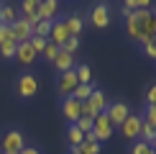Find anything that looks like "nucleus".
Returning a JSON list of instances; mask_svg holds the SVG:
<instances>
[{"instance_id": "nucleus-1", "label": "nucleus", "mask_w": 156, "mask_h": 154, "mask_svg": "<svg viewBox=\"0 0 156 154\" xmlns=\"http://www.w3.org/2000/svg\"><path fill=\"white\" fill-rule=\"evenodd\" d=\"M151 18V8H138V10H133L131 16L126 18V36L131 38V41L138 44L141 41V36H144V31H146V21Z\"/></svg>"}, {"instance_id": "nucleus-2", "label": "nucleus", "mask_w": 156, "mask_h": 154, "mask_svg": "<svg viewBox=\"0 0 156 154\" xmlns=\"http://www.w3.org/2000/svg\"><path fill=\"white\" fill-rule=\"evenodd\" d=\"M26 146V136L21 128H8L0 139V149L3 154H21V149Z\"/></svg>"}, {"instance_id": "nucleus-3", "label": "nucleus", "mask_w": 156, "mask_h": 154, "mask_svg": "<svg viewBox=\"0 0 156 154\" xmlns=\"http://www.w3.org/2000/svg\"><path fill=\"white\" fill-rule=\"evenodd\" d=\"M90 23L95 26L97 31H105L110 23H113V10H110V5L108 3H95L92 8H90Z\"/></svg>"}, {"instance_id": "nucleus-4", "label": "nucleus", "mask_w": 156, "mask_h": 154, "mask_svg": "<svg viewBox=\"0 0 156 154\" xmlns=\"http://www.w3.org/2000/svg\"><path fill=\"white\" fill-rule=\"evenodd\" d=\"M36 93H38L36 75H31V72L18 75V80H16V95H18V98H21V100H31V98H36Z\"/></svg>"}, {"instance_id": "nucleus-5", "label": "nucleus", "mask_w": 156, "mask_h": 154, "mask_svg": "<svg viewBox=\"0 0 156 154\" xmlns=\"http://www.w3.org/2000/svg\"><path fill=\"white\" fill-rule=\"evenodd\" d=\"M105 108H108V98H105V93H102L100 87H95L92 95H90V98L82 103V113L90 116V118H95V116L105 113Z\"/></svg>"}, {"instance_id": "nucleus-6", "label": "nucleus", "mask_w": 156, "mask_h": 154, "mask_svg": "<svg viewBox=\"0 0 156 154\" xmlns=\"http://www.w3.org/2000/svg\"><path fill=\"white\" fill-rule=\"evenodd\" d=\"M105 116L110 118V123H113V128H118L123 121L131 116V108H128V103H123V100H115V103H108V108H105Z\"/></svg>"}, {"instance_id": "nucleus-7", "label": "nucleus", "mask_w": 156, "mask_h": 154, "mask_svg": "<svg viewBox=\"0 0 156 154\" xmlns=\"http://www.w3.org/2000/svg\"><path fill=\"white\" fill-rule=\"evenodd\" d=\"M80 85L77 82V75H74V69L72 72H62V75H56V95L64 100V98H72V93H74V87Z\"/></svg>"}, {"instance_id": "nucleus-8", "label": "nucleus", "mask_w": 156, "mask_h": 154, "mask_svg": "<svg viewBox=\"0 0 156 154\" xmlns=\"http://www.w3.org/2000/svg\"><path fill=\"white\" fill-rule=\"evenodd\" d=\"M113 123H110V118L105 113H100V116H95V126H92V134H95V139L97 141H108L110 136H113Z\"/></svg>"}, {"instance_id": "nucleus-9", "label": "nucleus", "mask_w": 156, "mask_h": 154, "mask_svg": "<svg viewBox=\"0 0 156 154\" xmlns=\"http://www.w3.org/2000/svg\"><path fill=\"white\" fill-rule=\"evenodd\" d=\"M69 38V31H67V23H64V18H54V23H51V31H49V41L56 44V46H64Z\"/></svg>"}, {"instance_id": "nucleus-10", "label": "nucleus", "mask_w": 156, "mask_h": 154, "mask_svg": "<svg viewBox=\"0 0 156 154\" xmlns=\"http://www.w3.org/2000/svg\"><path fill=\"white\" fill-rule=\"evenodd\" d=\"M62 116L69 121V123H77V121L82 118V103L80 100H74V98H64L62 100Z\"/></svg>"}, {"instance_id": "nucleus-11", "label": "nucleus", "mask_w": 156, "mask_h": 154, "mask_svg": "<svg viewBox=\"0 0 156 154\" xmlns=\"http://www.w3.org/2000/svg\"><path fill=\"white\" fill-rule=\"evenodd\" d=\"M118 128H120V134H123L126 139L136 141V139H138V128H141V116L131 111V116H128V118L123 121V123H120Z\"/></svg>"}, {"instance_id": "nucleus-12", "label": "nucleus", "mask_w": 156, "mask_h": 154, "mask_svg": "<svg viewBox=\"0 0 156 154\" xmlns=\"http://www.w3.org/2000/svg\"><path fill=\"white\" fill-rule=\"evenodd\" d=\"M10 31H13V41L16 44H23V41H28V38L34 36V28H31V23L26 21V18H18V21L10 26Z\"/></svg>"}, {"instance_id": "nucleus-13", "label": "nucleus", "mask_w": 156, "mask_h": 154, "mask_svg": "<svg viewBox=\"0 0 156 154\" xmlns=\"http://www.w3.org/2000/svg\"><path fill=\"white\" fill-rule=\"evenodd\" d=\"M36 51H34V46H31L28 41H23V44H18L16 46V62H21L23 67H28V64H34L36 62Z\"/></svg>"}, {"instance_id": "nucleus-14", "label": "nucleus", "mask_w": 156, "mask_h": 154, "mask_svg": "<svg viewBox=\"0 0 156 154\" xmlns=\"http://www.w3.org/2000/svg\"><path fill=\"white\" fill-rule=\"evenodd\" d=\"M51 64H54L56 72L62 75V72H72L77 62H74V57H72V54H67V51H62V49H59V54H56V59L51 62Z\"/></svg>"}, {"instance_id": "nucleus-15", "label": "nucleus", "mask_w": 156, "mask_h": 154, "mask_svg": "<svg viewBox=\"0 0 156 154\" xmlns=\"http://www.w3.org/2000/svg\"><path fill=\"white\" fill-rule=\"evenodd\" d=\"M64 23H67L69 36H80L82 28H84V18L80 16V13H69V16H64Z\"/></svg>"}, {"instance_id": "nucleus-16", "label": "nucleus", "mask_w": 156, "mask_h": 154, "mask_svg": "<svg viewBox=\"0 0 156 154\" xmlns=\"http://www.w3.org/2000/svg\"><path fill=\"white\" fill-rule=\"evenodd\" d=\"M36 13H38L41 21H54V18H59L56 16V0H44V3H38Z\"/></svg>"}, {"instance_id": "nucleus-17", "label": "nucleus", "mask_w": 156, "mask_h": 154, "mask_svg": "<svg viewBox=\"0 0 156 154\" xmlns=\"http://www.w3.org/2000/svg\"><path fill=\"white\" fill-rule=\"evenodd\" d=\"M21 18V13H18L16 5H10V3H3L0 5V23H5V26H13Z\"/></svg>"}, {"instance_id": "nucleus-18", "label": "nucleus", "mask_w": 156, "mask_h": 154, "mask_svg": "<svg viewBox=\"0 0 156 154\" xmlns=\"http://www.w3.org/2000/svg\"><path fill=\"white\" fill-rule=\"evenodd\" d=\"M67 141H69L72 149H80V144L84 141V134L77 128V123H69V128H67Z\"/></svg>"}, {"instance_id": "nucleus-19", "label": "nucleus", "mask_w": 156, "mask_h": 154, "mask_svg": "<svg viewBox=\"0 0 156 154\" xmlns=\"http://www.w3.org/2000/svg\"><path fill=\"white\" fill-rule=\"evenodd\" d=\"M74 75H77V82H80V85H87V82H92L90 64H74Z\"/></svg>"}, {"instance_id": "nucleus-20", "label": "nucleus", "mask_w": 156, "mask_h": 154, "mask_svg": "<svg viewBox=\"0 0 156 154\" xmlns=\"http://www.w3.org/2000/svg\"><path fill=\"white\" fill-rule=\"evenodd\" d=\"M156 136V128L154 126H148L144 118H141V128H138V141H146V144H151Z\"/></svg>"}, {"instance_id": "nucleus-21", "label": "nucleus", "mask_w": 156, "mask_h": 154, "mask_svg": "<svg viewBox=\"0 0 156 154\" xmlns=\"http://www.w3.org/2000/svg\"><path fill=\"white\" fill-rule=\"evenodd\" d=\"M92 90H95L92 82H87V85H77V87H74V93H72V98H74V100H80V103H84L90 95H92Z\"/></svg>"}, {"instance_id": "nucleus-22", "label": "nucleus", "mask_w": 156, "mask_h": 154, "mask_svg": "<svg viewBox=\"0 0 156 154\" xmlns=\"http://www.w3.org/2000/svg\"><path fill=\"white\" fill-rule=\"evenodd\" d=\"M141 54H144L146 59H154L156 62V36H151L144 46H141Z\"/></svg>"}, {"instance_id": "nucleus-23", "label": "nucleus", "mask_w": 156, "mask_h": 154, "mask_svg": "<svg viewBox=\"0 0 156 154\" xmlns=\"http://www.w3.org/2000/svg\"><path fill=\"white\" fill-rule=\"evenodd\" d=\"M36 8H38V0H21V16L23 18H28V16H34L36 13Z\"/></svg>"}, {"instance_id": "nucleus-24", "label": "nucleus", "mask_w": 156, "mask_h": 154, "mask_svg": "<svg viewBox=\"0 0 156 154\" xmlns=\"http://www.w3.org/2000/svg\"><path fill=\"white\" fill-rule=\"evenodd\" d=\"M51 23L54 21H38L34 26V36H41V38H49V31H51Z\"/></svg>"}, {"instance_id": "nucleus-25", "label": "nucleus", "mask_w": 156, "mask_h": 154, "mask_svg": "<svg viewBox=\"0 0 156 154\" xmlns=\"http://www.w3.org/2000/svg\"><path fill=\"white\" fill-rule=\"evenodd\" d=\"M77 152L80 154H100V141H82Z\"/></svg>"}, {"instance_id": "nucleus-26", "label": "nucleus", "mask_w": 156, "mask_h": 154, "mask_svg": "<svg viewBox=\"0 0 156 154\" xmlns=\"http://www.w3.org/2000/svg\"><path fill=\"white\" fill-rule=\"evenodd\" d=\"M16 41H8V44H0V57H5V59H16Z\"/></svg>"}, {"instance_id": "nucleus-27", "label": "nucleus", "mask_w": 156, "mask_h": 154, "mask_svg": "<svg viewBox=\"0 0 156 154\" xmlns=\"http://www.w3.org/2000/svg\"><path fill=\"white\" fill-rule=\"evenodd\" d=\"M154 149H151V144H146V141H138L136 139L133 141V146H131V154H151Z\"/></svg>"}, {"instance_id": "nucleus-28", "label": "nucleus", "mask_w": 156, "mask_h": 154, "mask_svg": "<svg viewBox=\"0 0 156 154\" xmlns=\"http://www.w3.org/2000/svg\"><path fill=\"white\" fill-rule=\"evenodd\" d=\"M141 118H144L148 126H154V128H156V105H146V111L141 113Z\"/></svg>"}, {"instance_id": "nucleus-29", "label": "nucleus", "mask_w": 156, "mask_h": 154, "mask_svg": "<svg viewBox=\"0 0 156 154\" xmlns=\"http://www.w3.org/2000/svg\"><path fill=\"white\" fill-rule=\"evenodd\" d=\"M41 54H44V59H46V62H54V59H56V54H59V46L49 41L46 46H44V51H41Z\"/></svg>"}, {"instance_id": "nucleus-30", "label": "nucleus", "mask_w": 156, "mask_h": 154, "mask_svg": "<svg viewBox=\"0 0 156 154\" xmlns=\"http://www.w3.org/2000/svg\"><path fill=\"white\" fill-rule=\"evenodd\" d=\"M92 126H95V118H90V116H82V118L77 121V128H80L82 134H90V131H92Z\"/></svg>"}, {"instance_id": "nucleus-31", "label": "nucleus", "mask_w": 156, "mask_h": 154, "mask_svg": "<svg viewBox=\"0 0 156 154\" xmlns=\"http://www.w3.org/2000/svg\"><path fill=\"white\" fill-rule=\"evenodd\" d=\"M77 49H80V36H69V38H67V44L62 46V51H67V54H72V57H74V51H77Z\"/></svg>"}, {"instance_id": "nucleus-32", "label": "nucleus", "mask_w": 156, "mask_h": 154, "mask_svg": "<svg viewBox=\"0 0 156 154\" xmlns=\"http://www.w3.org/2000/svg\"><path fill=\"white\" fill-rule=\"evenodd\" d=\"M28 44L34 46V51H36V54H41V51H44V46L49 44V38H41V36H31V38H28Z\"/></svg>"}, {"instance_id": "nucleus-33", "label": "nucleus", "mask_w": 156, "mask_h": 154, "mask_svg": "<svg viewBox=\"0 0 156 154\" xmlns=\"http://www.w3.org/2000/svg\"><path fill=\"white\" fill-rule=\"evenodd\" d=\"M8 41H13V31H10V26L0 23V44H8Z\"/></svg>"}, {"instance_id": "nucleus-34", "label": "nucleus", "mask_w": 156, "mask_h": 154, "mask_svg": "<svg viewBox=\"0 0 156 154\" xmlns=\"http://www.w3.org/2000/svg\"><path fill=\"white\" fill-rule=\"evenodd\" d=\"M146 105H156V82L146 90Z\"/></svg>"}, {"instance_id": "nucleus-35", "label": "nucleus", "mask_w": 156, "mask_h": 154, "mask_svg": "<svg viewBox=\"0 0 156 154\" xmlns=\"http://www.w3.org/2000/svg\"><path fill=\"white\" fill-rule=\"evenodd\" d=\"M123 8L126 10H138V5H136V0H123Z\"/></svg>"}, {"instance_id": "nucleus-36", "label": "nucleus", "mask_w": 156, "mask_h": 154, "mask_svg": "<svg viewBox=\"0 0 156 154\" xmlns=\"http://www.w3.org/2000/svg\"><path fill=\"white\" fill-rule=\"evenodd\" d=\"M21 154H41V149H36V146H23Z\"/></svg>"}, {"instance_id": "nucleus-37", "label": "nucleus", "mask_w": 156, "mask_h": 154, "mask_svg": "<svg viewBox=\"0 0 156 154\" xmlns=\"http://www.w3.org/2000/svg\"><path fill=\"white\" fill-rule=\"evenodd\" d=\"M136 5H138V8H151V0H136Z\"/></svg>"}, {"instance_id": "nucleus-38", "label": "nucleus", "mask_w": 156, "mask_h": 154, "mask_svg": "<svg viewBox=\"0 0 156 154\" xmlns=\"http://www.w3.org/2000/svg\"><path fill=\"white\" fill-rule=\"evenodd\" d=\"M151 149H154V152H156V136H154V141H151Z\"/></svg>"}, {"instance_id": "nucleus-39", "label": "nucleus", "mask_w": 156, "mask_h": 154, "mask_svg": "<svg viewBox=\"0 0 156 154\" xmlns=\"http://www.w3.org/2000/svg\"><path fill=\"white\" fill-rule=\"evenodd\" d=\"M69 154H80V152H77V149H69Z\"/></svg>"}, {"instance_id": "nucleus-40", "label": "nucleus", "mask_w": 156, "mask_h": 154, "mask_svg": "<svg viewBox=\"0 0 156 154\" xmlns=\"http://www.w3.org/2000/svg\"><path fill=\"white\" fill-rule=\"evenodd\" d=\"M151 13H154V26H156V10H151Z\"/></svg>"}, {"instance_id": "nucleus-41", "label": "nucleus", "mask_w": 156, "mask_h": 154, "mask_svg": "<svg viewBox=\"0 0 156 154\" xmlns=\"http://www.w3.org/2000/svg\"><path fill=\"white\" fill-rule=\"evenodd\" d=\"M0 5H3V0H0Z\"/></svg>"}, {"instance_id": "nucleus-42", "label": "nucleus", "mask_w": 156, "mask_h": 154, "mask_svg": "<svg viewBox=\"0 0 156 154\" xmlns=\"http://www.w3.org/2000/svg\"><path fill=\"white\" fill-rule=\"evenodd\" d=\"M38 3H44V0H38Z\"/></svg>"}]
</instances>
